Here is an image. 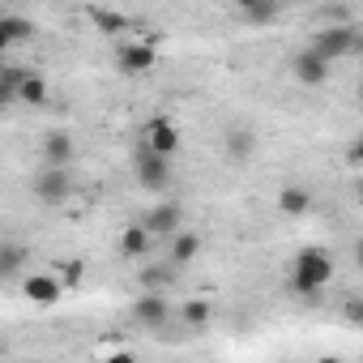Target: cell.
<instances>
[{"label": "cell", "mask_w": 363, "mask_h": 363, "mask_svg": "<svg viewBox=\"0 0 363 363\" xmlns=\"http://www.w3.org/2000/svg\"><path fill=\"white\" fill-rule=\"evenodd\" d=\"M333 282V257L325 248H303L291 261V291L295 295H316Z\"/></svg>", "instance_id": "obj_1"}, {"label": "cell", "mask_w": 363, "mask_h": 363, "mask_svg": "<svg viewBox=\"0 0 363 363\" xmlns=\"http://www.w3.org/2000/svg\"><path fill=\"white\" fill-rule=\"evenodd\" d=\"M363 48V39H359V26L350 22V26H325L320 35H312V52L325 60V65H333V60H342V56H354Z\"/></svg>", "instance_id": "obj_2"}, {"label": "cell", "mask_w": 363, "mask_h": 363, "mask_svg": "<svg viewBox=\"0 0 363 363\" xmlns=\"http://www.w3.org/2000/svg\"><path fill=\"white\" fill-rule=\"evenodd\" d=\"M30 189H35V197H39L43 206H60V201L73 193V171H69V167H39Z\"/></svg>", "instance_id": "obj_3"}, {"label": "cell", "mask_w": 363, "mask_h": 363, "mask_svg": "<svg viewBox=\"0 0 363 363\" xmlns=\"http://www.w3.org/2000/svg\"><path fill=\"white\" fill-rule=\"evenodd\" d=\"M60 295H65V282H60L56 269H35V274L22 278V299L35 303V308H52Z\"/></svg>", "instance_id": "obj_4"}, {"label": "cell", "mask_w": 363, "mask_h": 363, "mask_svg": "<svg viewBox=\"0 0 363 363\" xmlns=\"http://www.w3.org/2000/svg\"><path fill=\"white\" fill-rule=\"evenodd\" d=\"M133 167H137V184H141V189H150V193H162V189L171 184V158H162V154L137 150Z\"/></svg>", "instance_id": "obj_5"}, {"label": "cell", "mask_w": 363, "mask_h": 363, "mask_svg": "<svg viewBox=\"0 0 363 363\" xmlns=\"http://www.w3.org/2000/svg\"><path fill=\"white\" fill-rule=\"evenodd\" d=\"M116 65H120L128 77H141V73H150V69L158 65V48L145 43V39H124L120 52H116Z\"/></svg>", "instance_id": "obj_6"}, {"label": "cell", "mask_w": 363, "mask_h": 363, "mask_svg": "<svg viewBox=\"0 0 363 363\" xmlns=\"http://www.w3.org/2000/svg\"><path fill=\"white\" fill-rule=\"evenodd\" d=\"M141 227H145L150 240H175L179 227H184V210H179L175 201H162V206H154V210L141 218Z\"/></svg>", "instance_id": "obj_7"}, {"label": "cell", "mask_w": 363, "mask_h": 363, "mask_svg": "<svg viewBox=\"0 0 363 363\" xmlns=\"http://www.w3.org/2000/svg\"><path fill=\"white\" fill-rule=\"evenodd\" d=\"M141 150H150V154H162V158H171L175 150H179V128L167 120V116H154L145 128H141Z\"/></svg>", "instance_id": "obj_8"}, {"label": "cell", "mask_w": 363, "mask_h": 363, "mask_svg": "<svg viewBox=\"0 0 363 363\" xmlns=\"http://www.w3.org/2000/svg\"><path fill=\"white\" fill-rule=\"evenodd\" d=\"M133 320L145 325V329H162V325L171 320V303H167V295H158V291H141L137 303H133Z\"/></svg>", "instance_id": "obj_9"}, {"label": "cell", "mask_w": 363, "mask_h": 363, "mask_svg": "<svg viewBox=\"0 0 363 363\" xmlns=\"http://www.w3.org/2000/svg\"><path fill=\"white\" fill-rule=\"evenodd\" d=\"M291 73H295V82H303V86H325V82H329V65H325L312 48H303V52L291 56Z\"/></svg>", "instance_id": "obj_10"}, {"label": "cell", "mask_w": 363, "mask_h": 363, "mask_svg": "<svg viewBox=\"0 0 363 363\" xmlns=\"http://www.w3.org/2000/svg\"><path fill=\"white\" fill-rule=\"evenodd\" d=\"M73 154H77V145H73V137L65 128H52L43 137V167H69Z\"/></svg>", "instance_id": "obj_11"}, {"label": "cell", "mask_w": 363, "mask_h": 363, "mask_svg": "<svg viewBox=\"0 0 363 363\" xmlns=\"http://www.w3.org/2000/svg\"><path fill=\"white\" fill-rule=\"evenodd\" d=\"M30 265V248L18 244V240H0V282H9L18 274H26Z\"/></svg>", "instance_id": "obj_12"}, {"label": "cell", "mask_w": 363, "mask_h": 363, "mask_svg": "<svg viewBox=\"0 0 363 363\" xmlns=\"http://www.w3.org/2000/svg\"><path fill=\"white\" fill-rule=\"evenodd\" d=\"M30 35H35L30 18H22V13H0V56H5L9 48H18V43H26Z\"/></svg>", "instance_id": "obj_13"}, {"label": "cell", "mask_w": 363, "mask_h": 363, "mask_svg": "<svg viewBox=\"0 0 363 363\" xmlns=\"http://www.w3.org/2000/svg\"><path fill=\"white\" fill-rule=\"evenodd\" d=\"M278 210H282V214H291V218H299V214H308V210H312V193H308V189H299V184H286V189L278 193Z\"/></svg>", "instance_id": "obj_14"}, {"label": "cell", "mask_w": 363, "mask_h": 363, "mask_svg": "<svg viewBox=\"0 0 363 363\" xmlns=\"http://www.w3.org/2000/svg\"><path fill=\"white\" fill-rule=\"evenodd\" d=\"M18 103H26V107H48V82H43L39 73H26L22 86H18Z\"/></svg>", "instance_id": "obj_15"}, {"label": "cell", "mask_w": 363, "mask_h": 363, "mask_svg": "<svg viewBox=\"0 0 363 363\" xmlns=\"http://www.w3.org/2000/svg\"><path fill=\"white\" fill-rule=\"evenodd\" d=\"M150 244H154V240L145 235V227H141V223L120 231V257H145V252H150Z\"/></svg>", "instance_id": "obj_16"}, {"label": "cell", "mask_w": 363, "mask_h": 363, "mask_svg": "<svg viewBox=\"0 0 363 363\" xmlns=\"http://www.w3.org/2000/svg\"><path fill=\"white\" fill-rule=\"evenodd\" d=\"M197 252H201V235H193V231H179L171 240V265H189Z\"/></svg>", "instance_id": "obj_17"}, {"label": "cell", "mask_w": 363, "mask_h": 363, "mask_svg": "<svg viewBox=\"0 0 363 363\" xmlns=\"http://www.w3.org/2000/svg\"><path fill=\"white\" fill-rule=\"evenodd\" d=\"M235 13H240L244 22H252V26H265V22H274V18H278V5H257V0H244Z\"/></svg>", "instance_id": "obj_18"}, {"label": "cell", "mask_w": 363, "mask_h": 363, "mask_svg": "<svg viewBox=\"0 0 363 363\" xmlns=\"http://www.w3.org/2000/svg\"><path fill=\"white\" fill-rule=\"evenodd\" d=\"M90 22L99 30H107V35H124L128 30V18L124 13H107V9H90Z\"/></svg>", "instance_id": "obj_19"}, {"label": "cell", "mask_w": 363, "mask_h": 363, "mask_svg": "<svg viewBox=\"0 0 363 363\" xmlns=\"http://www.w3.org/2000/svg\"><path fill=\"white\" fill-rule=\"evenodd\" d=\"M252 150H257L252 133H244V128H240V133H231V137H227V158H231V162H244Z\"/></svg>", "instance_id": "obj_20"}, {"label": "cell", "mask_w": 363, "mask_h": 363, "mask_svg": "<svg viewBox=\"0 0 363 363\" xmlns=\"http://www.w3.org/2000/svg\"><path fill=\"white\" fill-rule=\"evenodd\" d=\"M171 278H175L171 265H145L141 269V286L145 291H158V295H162V286H171Z\"/></svg>", "instance_id": "obj_21"}, {"label": "cell", "mask_w": 363, "mask_h": 363, "mask_svg": "<svg viewBox=\"0 0 363 363\" xmlns=\"http://www.w3.org/2000/svg\"><path fill=\"white\" fill-rule=\"evenodd\" d=\"M179 320H184L189 329H201V325L210 320V303H206V299H189L184 308H179Z\"/></svg>", "instance_id": "obj_22"}, {"label": "cell", "mask_w": 363, "mask_h": 363, "mask_svg": "<svg viewBox=\"0 0 363 363\" xmlns=\"http://www.w3.org/2000/svg\"><path fill=\"white\" fill-rule=\"evenodd\" d=\"M99 363H137V354H128V350H111V354H103Z\"/></svg>", "instance_id": "obj_23"}, {"label": "cell", "mask_w": 363, "mask_h": 363, "mask_svg": "<svg viewBox=\"0 0 363 363\" xmlns=\"http://www.w3.org/2000/svg\"><path fill=\"white\" fill-rule=\"evenodd\" d=\"M9 103H18V99H13V94H9V90H0V111H5V107H9Z\"/></svg>", "instance_id": "obj_24"}, {"label": "cell", "mask_w": 363, "mask_h": 363, "mask_svg": "<svg viewBox=\"0 0 363 363\" xmlns=\"http://www.w3.org/2000/svg\"><path fill=\"white\" fill-rule=\"evenodd\" d=\"M316 363H342V359H337V354H320Z\"/></svg>", "instance_id": "obj_25"}]
</instances>
